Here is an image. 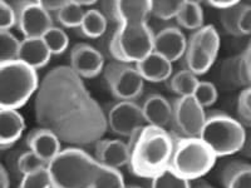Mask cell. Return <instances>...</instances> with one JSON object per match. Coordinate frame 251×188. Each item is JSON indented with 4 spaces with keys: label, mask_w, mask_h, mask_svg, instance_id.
Returning <instances> with one entry per match:
<instances>
[{
    "label": "cell",
    "mask_w": 251,
    "mask_h": 188,
    "mask_svg": "<svg viewBox=\"0 0 251 188\" xmlns=\"http://www.w3.org/2000/svg\"><path fill=\"white\" fill-rule=\"evenodd\" d=\"M35 117L63 142L88 145L102 140L107 117L71 67L58 66L44 75L35 98Z\"/></svg>",
    "instance_id": "cell-1"
},
{
    "label": "cell",
    "mask_w": 251,
    "mask_h": 188,
    "mask_svg": "<svg viewBox=\"0 0 251 188\" xmlns=\"http://www.w3.org/2000/svg\"><path fill=\"white\" fill-rule=\"evenodd\" d=\"M47 168L51 188H126L118 169L100 164L78 147L63 149Z\"/></svg>",
    "instance_id": "cell-2"
},
{
    "label": "cell",
    "mask_w": 251,
    "mask_h": 188,
    "mask_svg": "<svg viewBox=\"0 0 251 188\" xmlns=\"http://www.w3.org/2000/svg\"><path fill=\"white\" fill-rule=\"evenodd\" d=\"M176 138L165 128L147 124L133 145L129 169L141 178H153L170 168Z\"/></svg>",
    "instance_id": "cell-3"
},
{
    "label": "cell",
    "mask_w": 251,
    "mask_h": 188,
    "mask_svg": "<svg viewBox=\"0 0 251 188\" xmlns=\"http://www.w3.org/2000/svg\"><path fill=\"white\" fill-rule=\"evenodd\" d=\"M39 88L37 70L20 60L0 63V107L18 109Z\"/></svg>",
    "instance_id": "cell-4"
},
{
    "label": "cell",
    "mask_w": 251,
    "mask_h": 188,
    "mask_svg": "<svg viewBox=\"0 0 251 188\" xmlns=\"http://www.w3.org/2000/svg\"><path fill=\"white\" fill-rule=\"evenodd\" d=\"M216 157H225L240 152L246 142L243 123L223 112H212L206 116L200 136Z\"/></svg>",
    "instance_id": "cell-5"
},
{
    "label": "cell",
    "mask_w": 251,
    "mask_h": 188,
    "mask_svg": "<svg viewBox=\"0 0 251 188\" xmlns=\"http://www.w3.org/2000/svg\"><path fill=\"white\" fill-rule=\"evenodd\" d=\"M154 34L147 22L123 23L114 31L109 44L112 57L121 63H136L153 53Z\"/></svg>",
    "instance_id": "cell-6"
},
{
    "label": "cell",
    "mask_w": 251,
    "mask_h": 188,
    "mask_svg": "<svg viewBox=\"0 0 251 188\" xmlns=\"http://www.w3.org/2000/svg\"><path fill=\"white\" fill-rule=\"evenodd\" d=\"M216 154L201 138L178 137L170 168L185 180H197L211 171Z\"/></svg>",
    "instance_id": "cell-7"
},
{
    "label": "cell",
    "mask_w": 251,
    "mask_h": 188,
    "mask_svg": "<svg viewBox=\"0 0 251 188\" xmlns=\"http://www.w3.org/2000/svg\"><path fill=\"white\" fill-rule=\"evenodd\" d=\"M220 37L214 25H203L191 35L185 51L186 68L195 75L205 74L217 58Z\"/></svg>",
    "instance_id": "cell-8"
},
{
    "label": "cell",
    "mask_w": 251,
    "mask_h": 188,
    "mask_svg": "<svg viewBox=\"0 0 251 188\" xmlns=\"http://www.w3.org/2000/svg\"><path fill=\"white\" fill-rule=\"evenodd\" d=\"M104 77L117 99L133 102L142 94L145 79L136 67L121 62L109 63L104 68Z\"/></svg>",
    "instance_id": "cell-9"
},
{
    "label": "cell",
    "mask_w": 251,
    "mask_h": 188,
    "mask_svg": "<svg viewBox=\"0 0 251 188\" xmlns=\"http://www.w3.org/2000/svg\"><path fill=\"white\" fill-rule=\"evenodd\" d=\"M172 122L183 137L200 138L206 122L205 111L194 95L177 98L174 106Z\"/></svg>",
    "instance_id": "cell-10"
},
{
    "label": "cell",
    "mask_w": 251,
    "mask_h": 188,
    "mask_svg": "<svg viewBox=\"0 0 251 188\" xmlns=\"http://www.w3.org/2000/svg\"><path fill=\"white\" fill-rule=\"evenodd\" d=\"M18 26L23 33L24 39L43 38L49 29L53 28V19L42 6L40 1H22L15 9Z\"/></svg>",
    "instance_id": "cell-11"
},
{
    "label": "cell",
    "mask_w": 251,
    "mask_h": 188,
    "mask_svg": "<svg viewBox=\"0 0 251 188\" xmlns=\"http://www.w3.org/2000/svg\"><path fill=\"white\" fill-rule=\"evenodd\" d=\"M108 128L122 137H131L137 129L147 125L142 107L129 100H120L114 104L107 116Z\"/></svg>",
    "instance_id": "cell-12"
},
{
    "label": "cell",
    "mask_w": 251,
    "mask_h": 188,
    "mask_svg": "<svg viewBox=\"0 0 251 188\" xmlns=\"http://www.w3.org/2000/svg\"><path fill=\"white\" fill-rule=\"evenodd\" d=\"M104 67L102 53L88 44H77L71 53V68L82 78H94Z\"/></svg>",
    "instance_id": "cell-13"
},
{
    "label": "cell",
    "mask_w": 251,
    "mask_h": 188,
    "mask_svg": "<svg viewBox=\"0 0 251 188\" xmlns=\"http://www.w3.org/2000/svg\"><path fill=\"white\" fill-rule=\"evenodd\" d=\"M187 40L181 29L167 26L154 35L153 51L170 62H176L185 55Z\"/></svg>",
    "instance_id": "cell-14"
},
{
    "label": "cell",
    "mask_w": 251,
    "mask_h": 188,
    "mask_svg": "<svg viewBox=\"0 0 251 188\" xmlns=\"http://www.w3.org/2000/svg\"><path fill=\"white\" fill-rule=\"evenodd\" d=\"M96 160L109 168L120 169L129 164L131 151L128 144L120 140H100L96 143Z\"/></svg>",
    "instance_id": "cell-15"
},
{
    "label": "cell",
    "mask_w": 251,
    "mask_h": 188,
    "mask_svg": "<svg viewBox=\"0 0 251 188\" xmlns=\"http://www.w3.org/2000/svg\"><path fill=\"white\" fill-rule=\"evenodd\" d=\"M26 144L31 152H34L40 160L48 164L63 151L60 140L53 132L46 128L31 131L26 137Z\"/></svg>",
    "instance_id": "cell-16"
},
{
    "label": "cell",
    "mask_w": 251,
    "mask_h": 188,
    "mask_svg": "<svg viewBox=\"0 0 251 188\" xmlns=\"http://www.w3.org/2000/svg\"><path fill=\"white\" fill-rule=\"evenodd\" d=\"M143 116L150 125L166 128L174 119V107L161 94H151L142 106Z\"/></svg>",
    "instance_id": "cell-17"
},
{
    "label": "cell",
    "mask_w": 251,
    "mask_h": 188,
    "mask_svg": "<svg viewBox=\"0 0 251 188\" xmlns=\"http://www.w3.org/2000/svg\"><path fill=\"white\" fill-rule=\"evenodd\" d=\"M25 122L18 109H0V145L1 149L12 147L22 137Z\"/></svg>",
    "instance_id": "cell-18"
},
{
    "label": "cell",
    "mask_w": 251,
    "mask_h": 188,
    "mask_svg": "<svg viewBox=\"0 0 251 188\" xmlns=\"http://www.w3.org/2000/svg\"><path fill=\"white\" fill-rule=\"evenodd\" d=\"M152 1H113L111 3V15L120 24L147 22L151 13Z\"/></svg>",
    "instance_id": "cell-19"
},
{
    "label": "cell",
    "mask_w": 251,
    "mask_h": 188,
    "mask_svg": "<svg viewBox=\"0 0 251 188\" xmlns=\"http://www.w3.org/2000/svg\"><path fill=\"white\" fill-rule=\"evenodd\" d=\"M136 68L143 79L149 82H165L169 80L172 74V63L154 51L138 62Z\"/></svg>",
    "instance_id": "cell-20"
},
{
    "label": "cell",
    "mask_w": 251,
    "mask_h": 188,
    "mask_svg": "<svg viewBox=\"0 0 251 188\" xmlns=\"http://www.w3.org/2000/svg\"><path fill=\"white\" fill-rule=\"evenodd\" d=\"M51 53L46 46L42 38L37 39H24L20 43V50L18 60L25 63L26 66L34 68L35 70L43 68L50 60Z\"/></svg>",
    "instance_id": "cell-21"
},
{
    "label": "cell",
    "mask_w": 251,
    "mask_h": 188,
    "mask_svg": "<svg viewBox=\"0 0 251 188\" xmlns=\"http://www.w3.org/2000/svg\"><path fill=\"white\" fill-rule=\"evenodd\" d=\"M225 188H251V164L234 161L226 164L221 173Z\"/></svg>",
    "instance_id": "cell-22"
},
{
    "label": "cell",
    "mask_w": 251,
    "mask_h": 188,
    "mask_svg": "<svg viewBox=\"0 0 251 188\" xmlns=\"http://www.w3.org/2000/svg\"><path fill=\"white\" fill-rule=\"evenodd\" d=\"M177 23L188 30H199L203 26V10L197 1L185 0L176 18Z\"/></svg>",
    "instance_id": "cell-23"
},
{
    "label": "cell",
    "mask_w": 251,
    "mask_h": 188,
    "mask_svg": "<svg viewBox=\"0 0 251 188\" xmlns=\"http://www.w3.org/2000/svg\"><path fill=\"white\" fill-rule=\"evenodd\" d=\"M200 80L197 79L196 75L188 69L177 71L176 74L172 75L169 79V87L172 92L178 94L180 97H187L194 95Z\"/></svg>",
    "instance_id": "cell-24"
},
{
    "label": "cell",
    "mask_w": 251,
    "mask_h": 188,
    "mask_svg": "<svg viewBox=\"0 0 251 188\" xmlns=\"http://www.w3.org/2000/svg\"><path fill=\"white\" fill-rule=\"evenodd\" d=\"M107 28V19L103 13L97 9H89L87 10L83 22L80 24V30L86 37L96 39L104 34Z\"/></svg>",
    "instance_id": "cell-25"
},
{
    "label": "cell",
    "mask_w": 251,
    "mask_h": 188,
    "mask_svg": "<svg viewBox=\"0 0 251 188\" xmlns=\"http://www.w3.org/2000/svg\"><path fill=\"white\" fill-rule=\"evenodd\" d=\"M86 12L83 10V6L78 4L75 0L66 1L64 6L57 13V19L63 26L67 28H80Z\"/></svg>",
    "instance_id": "cell-26"
},
{
    "label": "cell",
    "mask_w": 251,
    "mask_h": 188,
    "mask_svg": "<svg viewBox=\"0 0 251 188\" xmlns=\"http://www.w3.org/2000/svg\"><path fill=\"white\" fill-rule=\"evenodd\" d=\"M20 43L10 31H0V63L18 60Z\"/></svg>",
    "instance_id": "cell-27"
},
{
    "label": "cell",
    "mask_w": 251,
    "mask_h": 188,
    "mask_svg": "<svg viewBox=\"0 0 251 188\" xmlns=\"http://www.w3.org/2000/svg\"><path fill=\"white\" fill-rule=\"evenodd\" d=\"M42 39L44 40V43L48 47L51 54H62L68 48V35L66 34V31L63 30L62 28L53 26V28L47 31Z\"/></svg>",
    "instance_id": "cell-28"
},
{
    "label": "cell",
    "mask_w": 251,
    "mask_h": 188,
    "mask_svg": "<svg viewBox=\"0 0 251 188\" xmlns=\"http://www.w3.org/2000/svg\"><path fill=\"white\" fill-rule=\"evenodd\" d=\"M151 188H191V185L190 181L176 174L171 168H167L152 178Z\"/></svg>",
    "instance_id": "cell-29"
},
{
    "label": "cell",
    "mask_w": 251,
    "mask_h": 188,
    "mask_svg": "<svg viewBox=\"0 0 251 188\" xmlns=\"http://www.w3.org/2000/svg\"><path fill=\"white\" fill-rule=\"evenodd\" d=\"M183 5V1L180 0H171V1H166V0H161V1H152L151 5V14L154 17L162 20H170L172 18H177L178 13H180L181 8Z\"/></svg>",
    "instance_id": "cell-30"
},
{
    "label": "cell",
    "mask_w": 251,
    "mask_h": 188,
    "mask_svg": "<svg viewBox=\"0 0 251 188\" xmlns=\"http://www.w3.org/2000/svg\"><path fill=\"white\" fill-rule=\"evenodd\" d=\"M47 167L39 171L24 174L19 188H51L50 174Z\"/></svg>",
    "instance_id": "cell-31"
},
{
    "label": "cell",
    "mask_w": 251,
    "mask_h": 188,
    "mask_svg": "<svg viewBox=\"0 0 251 188\" xmlns=\"http://www.w3.org/2000/svg\"><path fill=\"white\" fill-rule=\"evenodd\" d=\"M244 3L240 1L237 5L232 6V8L227 9V10H224L221 12V15H220V20H221V24H223L224 29L227 31L228 34L234 35V37H241L239 31V26H237V23H239V17L240 13L243 10Z\"/></svg>",
    "instance_id": "cell-32"
},
{
    "label": "cell",
    "mask_w": 251,
    "mask_h": 188,
    "mask_svg": "<svg viewBox=\"0 0 251 188\" xmlns=\"http://www.w3.org/2000/svg\"><path fill=\"white\" fill-rule=\"evenodd\" d=\"M194 98L202 108H207L215 104L217 100V89L210 82H199L194 93Z\"/></svg>",
    "instance_id": "cell-33"
},
{
    "label": "cell",
    "mask_w": 251,
    "mask_h": 188,
    "mask_svg": "<svg viewBox=\"0 0 251 188\" xmlns=\"http://www.w3.org/2000/svg\"><path fill=\"white\" fill-rule=\"evenodd\" d=\"M47 165L48 164L43 160H40L39 157L31 151L25 152L18 158V169L23 173V176L31 173V172L39 171Z\"/></svg>",
    "instance_id": "cell-34"
},
{
    "label": "cell",
    "mask_w": 251,
    "mask_h": 188,
    "mask_svg": "<svg viewBox=\"0 0 251 188\" xmlns=\"http://www.w3.org/2000/svg\"><path fill=\"white\" fill-rule=\"evenodd\" d=\"M237 113L241 123L251 125V86L246 87L237 99Z\"/></svg>",
    "instance_id": "cell-35"
},
{
    "label": "cell",
    "mask_w": 251,
    "mask_h": 188,
    "mask_svg": "<svg viewBox=\"0 0 251 188\" xmlns=\"http://www.w3.org/2000/svg\"><path fill=\"white\" fill-rule=\"evenodd\" d=\"M18 24V17L15 9L9 5L6 1H0V29L9 31L13 26Z\"/></svg>",
    "instance_id": "cell-36"
},
{
    "label": "cell",
    "mask_w": 251,
    "mask_h": 188,
    "mask_svg": "<svg viewBox=\"0 0 251 188\" xmlns=\"http://www.w3.org/2000/svg\"><path fill=\"white\" fill-rule=\"evenodd\" d=\"M237 58H239L240 69L248 83V87L251 86V40L246 46L245 50L240 55H237Z\"/></svg>",
    "instance_id": "cell-37"
},
{
    "label": "cell",
    "mask_w": 251,
    "mask_h": 188,
    "mask_svg": "<svg viewBox=\"0 0 251 188\" xmlns=\"http://www.w3.org/2000/svg\"><path fill=\"white\" fill-rule=\"evenodd\" d=\"M239 31L243 35H251V4L244 3V8L239 17Z\"/></svg>",
    "instance_id": "cell-38"
},
{
    "label": "cell",
    "mask_w": 251,
    "mask_h": 188,
    "mask_svg": "<svg viewBox=\"0 0 251 188\" xmlns=\"http://www.w3.org/2000/svg\"><path fill=\"white\" fill-rule=\"evenodd\" d=\"M239 3L240 1H237V0H211V1H207L208 5L217 9V10H221V12L227 10V9L237 5Z\"/></svg>",
    "instance_id": "cell-39"
},
{
    "label": "cell",
    "mask_w": 251,
    "mask_h": 188,
    "mask_svg": "<svg viewBox=\"0 0 251 188\" xmlns=\"http://www.w3.org/2000/svg\"><path fill=\"white\" fill-rule=\"evenodd\" d=\"M40 4L48 13H58L64 6L66 1H60V0H43V1H40Z\"/></svg>",
    "instance_id": "cell-40"
},
{
    "label": "cell",
    "mask_w": 251,
    "mask_h": 188,
    "mask_svg": "<svg viewBox=\"0 0 251 188\" xmlns=\"http://www.w3.org/2000/svg\"><path fill=\"white\" fill-rule=\"evenodd\" d=\"M0 187L10 188V178H9V173L4 165L0 167Z\"/></svg>",
    "instance_id": "cell-41"
},
{
    "label": "cell",
    "mask_w": 251,
    "mask_h": 188,
    "mask_svg": "<svg viewBox=\"0 0 251 188\" xmlns=\"http://www.w3.org/2000/svg\"><path fill=\"white\" fill-rule=\"evenodd\" d=\"M77 1L80 6H92L96 4V1H83V0H80V1L79 0H77Z\"/></svg>",
    "instance_id": "cell-42"
},
{
    "label": "cell",
    "mask_w": 251,
    "mask_h": 188,
    "mask_svg": "<svg viewBox=\"0 0 251 188\" xmlns=\"http://www.w3.org/2000/svg\"><path fill=\"white\" fill-rule=\"evenodd\" d=\"M199 188H214V187L210 185H206V183H201V186Z\"/></svg>",
    "instance_id": "cell-43"
},
{
    "label": "cell",
    "mask_w": 251,
    "mask_h": 188,
    "mask_svg": "<svg viewBox=\"0 0 251 188\" xmlns=\"http://www.w3.org/2000/svg\"><path fill=\"white\" fill-rule=\"evenodd\" d=\"M126 188H141V187H126Z\"/></svg>",
    "instance_id": "cell-44"
},
{
    "label": "cell",
    "mask_w": 251,
    "mask_h": 188,
    "mask_svg": "<svg viewBox=\"0 0 251 188\" xmlns=\"http://www.w3.org/2000/svg\"><path fill=\"white\" fill-rule=\"evenodd\" d=\"M250 152H251V144H250Z\"/></svg>",
    "instance_id": "cell-45"
}]
</instances>
